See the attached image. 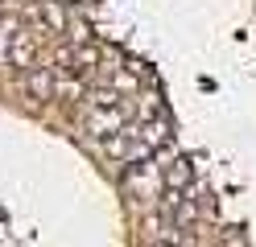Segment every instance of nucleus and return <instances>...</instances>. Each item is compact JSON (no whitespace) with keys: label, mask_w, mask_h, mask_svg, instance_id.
I'll use <instances>...</instances> for the list:
<instances>
[{"label":"nucleus","mask_w":256,"mask_h":247,"mask_svg":"<svg viewBox=\"0 0 256 247\" xmlns=\"http://www.w3.org/2000/svg\"><path fill=\"white\" fill-rule=\"evenodd\" d=\"M83 128H87V136H91L95 144H104V140H112V136H120L124 128H132V124H128L124 99L112 95V91L91 95L87 103H83Z\"/></svg>","instance_id":"nucleus-1"}]
</instances>
